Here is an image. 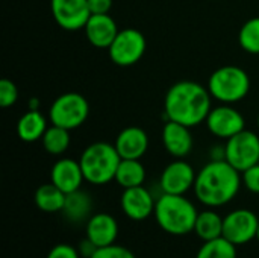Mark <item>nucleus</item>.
Listing matches in <instances>:
<instances>
[{
  "label": "nucleus",
  "mask_w": 259,
  "mask_h": 258,
  "mask_svg": "<svg viewBox=\"0 0 259 258\" xmlns=\"http://www.w3.org/2000/svg\"><path fill=\"white\" fill-rule=\"evenodd\" d=\"M55 21L65 30L83 29L91 12L88 0H50Z\"/></svg>",
  "instance_id": "11"
},
{
  "label": "nucleus",
  "mask_w": 259,
  "mask_h": 258,
  "mask_svg": "<svg viewBox=\"0 0 259 258\" xmlns=\"http://www.w3.org/2000/svg\"><path fill=\"white\" fill-rule=\"evenodd\" d=\"M18 99V88L11 79H2L0 81V106L9 108L12 106Z\"/></svg>",
  "instance_id": "27"
},
{
  "label": "nucleus",
  "mask_w": 259,
  "mask_h": 258,
  "mask_svg": "<svg viewBox=\"0 0 259 258\" xmlns=\"http://www.w3.org/2000/svg\"><path fill=\"white\" fill-rule=\"evenodd\" d=\"M258 126H259V114H258Z\"/></svg>",
  "instance_id": "34"
},
{
  "label": "nucleus",
  "mask_w": 259,
  "mask_h": 258,
  "mask_svg": "<svg viewBox=\"0 0 259 258\" xmlns=\"http://www.w3.org/2000/svg\"><path fill=\"white\" fill-rule=\"evenodd\" d=\"M153 214L162 231L171 236H185L194 231L199 213L194 204L184 195L162 193V196L156 201Z\"/></svg>",
  "instance_id": "3"
},
{
  "label": "nucleus",
  "mask_w": 259,
  "mask_h": 258,
  "mask_svg": "<svg viewBox=\"0 0 259 258\" xmlns=\"http://www.w3.org/2000/svg\"><path fill=\"white\" fill-rule=\"evenodd\" d=\"M91 210H93V201L90 195L82 192L80 189L65 196L62 213L70 222L79 224L88 220L91 217Z\"/></svg>",
  "instance_id": "20"
},
{
  "label": "nucleus",
  "mask_w": 259,
  "mask_h": 258,
  "mask_svg": "<svg viewBox=\"0 0 259 258\" xmlns=\"http://www.w3.org/2000/svg\"><path fill=\"white\" fill-rule=\"evenodd\" d=\"M41 141H42V148H44L46 152H49L52 155H61L70 146V141H71L70 131L65 129V128L52 125L44 132Z\"/></svg>",
  "instance_id": "24"
},
{
  "label": "nucleus",
  "mask_w": 259,
  "mask_h": 258,
  "mask_svg": "<svg viewBox=\"0 0 259 258\" xmlns=\"http://www.w3.org/2000/svg\"><path fill=\"white\" fill-rule=\"evenodd\" d=\"M121 160H140L149 149V135L138 126L124 128L114 143Z\"/></svg>",
  "instance_id": "17"
},
{
  "label": "nucleus",
  "mask_w": 259,
  "mask_h": 258,
  "mask_svg": "<svg viewBox=\"0 0 259 258\" xmlns=\"http://www.w3.org/2000/svg\"><path fill=\"white\" fill-rule=\"evenodd\" d=\"M120 204H121L123 213L131 220L140 222V220L150 217L155 213L156 201L153 199V196L150 195L147 189H144L143 186H138V187L124 189Z\"/></svg>",
  "instance_id": "13"
},
{
  "label": "nucleus",
  "mask_w": 259,
  "mask_h": 258,
  "mask_svg": "<svg viewBox=\"0 0 259 258\" xmlns=\"http://www.w3.org/2000/svg\"><path fill=\"white\" fill-rule=\"evenodd\" d=\"M65 193L59 190L53 182L42 184L35 192V205L44 213H58L62 211L65 204Z\"/></svg>",
  "instance_id": "22"
},
{
  "label": "nucleus",
  "mask_w": 259,
  "mask_h": 258,
  "mask_svg": "<svg viewBox=\"0 0 259 258\" xmlns=\"http://www.w3.org/2000/svg\"><path fill=\"white\" fill-rule=\"evenodd\" d=\"M97 249H99V248H97V246H96V245H94L88 237H87L83 242H80V243H79V249H77V251H79L80 257L91 258L93 255H94V252H96Z\"/></svg>",
  "instance_id": "32"
},
{
  "label": "nucleus",
  "mask_w": 259,
  "mask_h": 258,
  "mask_svg": "<svg viewBox=\"0 0 259 258\" xmlns=\"http://www.w3.org/2000/svg\"><path fill=\"white\" fill-rule=\"evenodd\" d=\"M50 179L65 195L79 190L82 182L85 181L80 163L71 158L58 160L50 170Z\"/></svg>",
  "instance_id": "16"
},
{
  "label": "nucleus",
  "mask_w": 259,
  "mask_h": 258,
  "mask_svg": "<svg viewBox=\"0 0 259 258\" xmlns=\"http://www.w3.org/2000/svg\"><path fill=\"white\" fill-rule=\"evenodd\" d=\"M256 240L259 242V227H258V233H256Z\"/></svg>",
  "instance_id": "33"
},
{
  "label": "nucleus",
  "mask_w": 259,
  "mask_h": 258,
  "mask_svg": "<svg viewBox=\"0 0 259 258\" xmlns=\"http://www.w3.org/2000/svg\"><path fill=\"white\" fill-rule=\"evenodd\" d=\"M243 184L249 192L259 195V163L243 172Z\"/></svg>",
  "instance_id": "29"
},
{
  "label": "nucleus",
  "mask_w": 259,
  "mask_h": 258,
  "mask_svg": "<svg viewBox=\"0 0 259 258\" xmlns=\"http://www.w3.org/2000/svg\"><path fill=\"white\" fill-rule=\"evenodd\" d=\"M194 169L184 160H176L170 163L161 175V190L168 195H185L196 182Z\"/></svg>",
  "instance_id": "12"
},
{
  "label": "nucleus",
  "mask_w": 259,
  "mask_h": 258,
  "mask_svg": "<svg viewBox=\"0 0 259 258\" xmlns=\"http://www.w3.org/2000/svg\"><path fill=\"white\" fill-rule=\"evenodd\" d=\"M88 8L91 14H109L112 0H88Z\"/></svg>",
  "instance_id": "31"
},
{
  "label": "nucleus",
  "mask_w": 259,
  "mask_h": 258,
  "mask_svg": "<svg viewBox=\"0 0 259 258\" xmlns=\"http://www.w3.org/2000/svg\"><path fill=\"white\" fill-rule=\"evenodd\" d=\"M91 258H135V255L127 248L114 243L105 248H99Z\"/></svg>",
  "instance_id": "28"
},
{
  "label": "nucleus",
  "mask_w": 259,
  "mask_h": 258,
  "mask_svg": "<svg viewBox=\"0 0 259 258\" xmlns=\"http://www.w3.org/2000/svg\"><path fill=\"white\" fill-rule=\"evenodd\" d=\"M47 120L38 109H29L24 113L17 123V135L21 141L33 143L41 140L47 131Z\"/></svg>",
  "instance_id": "19"
},
{
  "label": "nucleus",
  "mask_w": 259,
  "mask_h": 258,
  "mask_svg": "<svg viewBox=\"0 0 259 258\" xmlns=\"http://www.w3.org/2000/svg\"><path fill=\"white\" fill-rule=\"evenodd\" d=\"M259 219L258 216L246 208L234 210L226 217H223V237L238 245H246L256 239Z\"/></svg>",
  "instance_id": "9"
},
{
  "label": "nucleus",
  "mask_w": 259,
  "mask_h": 258,
  "mask_svg": "<svg viewBox=\"0 0 259 258\" xmlns=\"http://www.w3.org/2000/svg\"><path fill=\"white\" fill-rule=\"evenodd\" d=\"M225 160L238 172H244L259 163V137L247 129L226 140Z\"/></svg>",
  "instance_id": "7"
},
{
  "label": "nucleus",
  "mask_w": 259,
  "mask_h": 258,
  "mask_svg": "<svg viewBox=\"0 0 259 258\" xmlns=\"http://www.w3.org/2000/svg\"><path fill=\"white\" fill-rule=\"evenodd\" d=\"M90 114L88 100L79 93H64L58 96L49 111L52 125L65 128L68 131L82 126Z\"/></svg>",
  "instance_id": "6"
},
{
  "label": "nucleus",
  "mask_w": 259,
  "mask_h": 258,
  "mask_svg": "<svg viewBox=\"0 0 259 258\" xmlns=\"http://www.w3.org/2000/svg\"><path fill=\"white\" fill-rule=\"evenodd\" d=\"M211 93L208 87L193 81H181L170 87L164 100L167 120L188 128L203 123L211 111Z\"/></svg>",
  "instance_id": "1"
},
{
  "label": "nucleus",
  "mask_w": 259,
  "mask_h": 258,
  "mask_svg": "<svg viewBox=\"0 0 259 258\" xmlns=\"http://www.w3.org/2000/svg\"><path fill=\"white\" fill-rule=\"evenodd\" d=\"M162 143L165 151L171 157L185 158L193 151L194 140L188 126L173 120H167L162 128Z\"/></svg>",
  "instance_id": "15"
},
{
  "label": "nucleus",
  "mask_w": 259,
  "mask_h": 258,
  "mask_svg": "<svg viewBox=\"0 0 259 258\" xmlns=\"http://www.w3.org/2000/svg\"><path fill=\"white\" fill-rule=\"evenodd\" d=\"M85 231H87V237L97 248H105L115 243L118 237V224L111 214L97 213L87 220Z\"/></svg>",
  "instance_id": "18"
},
{
  "label": "nucleus",
  "mask_w": 259,
  "mask_h": 258,
  "mask_svg": "<svg viewBox=\"0 0 259 258\" xmlns=\"http://www.w3.org/2000/svg\"><path fill=\"white\" fill-rule=\"evenodd\" d=\"M83 30L87 40L99 49H108L120 32L115 20L109 14H91Z\"/></svg>",
  "instance_id": "14"
},
{
  "label": "nucleus",
  "mask_w": 259,
  "mask_h": 258,
  "mask_svg": "<svg viewBox=\"0 0 259 258\" xmlns=\"http://www.w3.org/2000/svg\"><path fill=\"white\" fill-rule=\"evenodd\" d=\"M205 122L212 135L225 140H229L231 137L237 135L246 126L243 114L228 103L211 108Z\"/></svg>",
  "instance_id": "10"
},
{
  "label": "nucleus",
  "mask_w": 259,
  "mask_h": 258,
  "mask_svg": "<svg viewBox=\"0 0 259 258\" xmlns=\"http://www.w3.org/2000/svg\"><path fill=\"white\" fill-rule=\"evenodd\" d=\"M47 258H80V254L76 248H73L71 245H67V243H59L56 246H53Z\"/></svg>",
  "instance_id": "30"
},
{
  "label": "nucleus",
  "mask_w": 259,
  "mask_h": 258,
  "mask_svg": "<svg viewBox=\"0 0 259 258\" xmlns=\"http://www.w3.org/2000/svg\"><path fill=\"white\" fill-rule=\"evenodd\" d=\"M146 47V36L140 30L127 27L117 33L115 40L108 47V52L114 64L120 67H131L144 56Z\"/></svg>",
  "instance_id": "8"
},
{
  "label": "nucleus",
  "mask_w": 259,
  "mask_h": 258,
  "mask_svg": "<svg viewBox=\"0 0 259 258\" xmlns=\"http://www.w3.org/2000/svg\"><path fill=\"white\" fill-rule=\"evenodd\" d=\"M241 172L226 160H212L200 169L194 182L196 198L209 208L231 202L241 187Z\"/></svg>",
  "instance_id": "2"
},
{
  "label": "nucleus",
  "mask_w": 259,
  "mask_h": 258,
  "mask_svg": "<svg viewBox=\"0 0 259 258\" xmlns=\"http://www.w3.org/2000/svg\"><path fill=\"white\" fill-rule=\"evenodd\" d=\"M250 90V78L246 70L237 65H223L212 71L208 79V91L222 103H237Z\"/></svg>",
  "instance_id": "5"
},
{
  "label": "nucleus",
  "mask_w": 259,
  "mask_h": 258,
  "mask_svg": "<svg viewBox=\"0 0 259 258\" xmlns=\"http://www.w3.org/2000/svg\"><path fill=\"white\" fill-rule=\"evenodd\" d=\"M196 258H237V246L225 237H219L203 242Z\"/></svg>",
  "instance_id": "25"
},
{
  "label": "nucleus",
  "mask_w": 259,
  "mask_h": 258,
  "mask_svg": "<svg viewBox=\"0 0 259 258\" xmlns=\"http://www.w3.org/2000/svg\"><path fill=\"white\" fill-rule=\"evenodd\" d=\"M144 179H146V169L140 160H121L114 178V181L123 189L143 186Z\"/></svg>",
  "instance_id": "23"
},
{
  "label": "nucleus",
  "mask_w": 259,
  "mask_h": 258,
  "mask_svg": "<svg viewBox=\"0 0 259 258\" xmlns=\"http://www.w3.org/2000/svg\"><path fill=\"white\" fill-rule=\"evenodd\" d=\"M238 43L247 53L259 55V17L247 20L238 33Z\"/></svg>",
  "instance_id": "26"
},
{
  "label": "nucleus",
  "mask_w": 259,
  "mask_h": 258,
  "mask_svg": "<svg viewBox=\"0 0 259 258\" xmlns=\"http://www.w3.org/2000/svg\"><path fill=\"white\" fill-rule=\"evenodd\" d=\"M121 157L114 144L106 141H97L85 148L79 163L87 182L94 186L108 184L115 178Z\"/></svg>",
  "instance_id": "4"
},
{
  "label": "nucleus",
  "mask_w": 259,
  "mask_h": 258,
  "mask_svg": "<svg viewBox=\"0 0 259 258\" xmlns=\"http://www.w3.org/2000/svg\"><path fill=\"white\" fill-rule=\"evenodd\" d=\"M194 233L202 242L223 237V217L214 210H205L197 214Z\"/></svg>",
  "instance_id": "21"
}]
</instances>
